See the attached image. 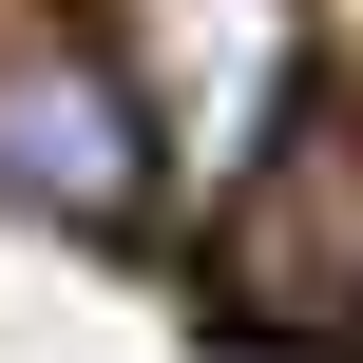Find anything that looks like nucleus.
<instances>
[{
	"label": "nucleus",
	"mask_w": 363,
	"mask_h": 363,
	"mask_svg": "<svg viewBox=\"0 0 363 363\" xmlns=\"http://www.w3.org/2000/svg\"><path fill=\"white\" fill-rule=\"evenodd\" d=\"M115 77H134V134L191 211H230L306 96V0H134L115 19Z\"/></svg>",
	"instance_id": "nucleus-1"
},
{
	"label": "nucleus",
	"mask_w": 363,
	"mask_h": 363,
	"mask_svg": "<svg viewBox=\"0 0 363 363\" xmlns=\"http://www.w3.org/2000/svg\"><path fill=\"white\" fill-rule=\"evenodd\" d=\"M134 172H153V134H134V77L115 57H0V211L115 230Z\"/></svg>",
	"instance_id": "nucleus-2"
}]
</instances>
